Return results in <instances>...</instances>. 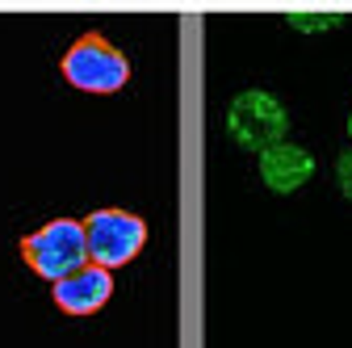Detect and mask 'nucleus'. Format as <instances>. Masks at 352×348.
Here are the masks:
<instances>
[{"mask_svg":"<svg viewBox=\"0 0 352 348\" xmlns=\"http://www.w3.org/2000/svg\"><path fill=\"white\" fill-rule=\"evenodd\" d=\"M51 298L63 315H97L105 302L113 298V273L97 269V265H84L80 273L63 277L51 285Z\"/></svg>","mask_w":352,"mask_h":348,"instance_id":"nucleus-6","label":"nucleus"},{"mask_svg":"<svg viewBox=\"0 0 352 348\" xmlns=\"http://www.w3.org/2000/svg\"><path fill=\"white\" fill-rule=\"evenodd\" d=\"M84 223V243H88V265H97V269H122L130 265L143 243H147V223H143V214H130V210H93Z\"/></svg>","mask_w":352,"mask_h":348,"instance_id":"nucleus-4","label":"nucleus"},{"mask_svg":"<svg viewBox=\"0 0 352 348\" xmlns=\"http://www.w3.org/2000/svg\"><path fill=\"white\" fill-rule=\"evenodd\" d=\"M348 139H352V105H348Z\"/></svg>","mask_w":352,"mask_h":348,"instance_id":"nucleus-9","label":"nucleus"},{"mask_svg":"<svg viewBox=\"0 0 352 348\" xmlns=\"http://www.w3.org/2000/svg\"><path fill=\"white\" fill-rule=\"evenodd\" d=\"M336 189L352 202V147L336 155Z\"/></svg>","mask_w":352,"mask_h":348,"instance_id":"nucleus-8","label":"nucleus"},{"mask_svg":"<svg viewBox=\"0 0 352 348\" xmlns=\"http://www.w3.org/2000/svg\"><path fill=\"white\" fill-rule=\"evenodd\" d=\"M227 135L243 151H269L289 135V109L273 89H243L227 105Z\"/></svg>","mask_w":352,"mask_h":348,"instance_id":"nucleus-2","label":"nucleus"},{"mask_svg":"<svg viewBox=\"0 0 352 348\" xmlns=\"http://www.w3.org/2000/svg\"><path fill=\"white\" fill-rule=\"evenodd\" d=\"M59 72L80 93H118L130 80V59L113 47L105 34H80L63 51Z\"/></svg>","mask_w":352,"mask_h":348,"instance_id":"nucleus-3","label":"nucleus"},{"mask_svg":"<svg viewBox=\"0 0 352 348\" xmlns=\"http://www.w3.org/2000/svg\"><path fill=\"white\" fill-rule=\"evenodd\" d=\"M315 168H319L315 164V151L302 147V143H294V139H281L269 151L256 155V172H260L264 189H273V193H298L306 181L315 177Z\"/></svg>","mask_w":352,"mask_h":348,"instance_id":"nucleus-5","label":"nucleus"},{"mask_svg":"<svg viewBox=\"0 0 352 348\" xmlns=\"http://www.w3.org/2000/svg\"><path fill=\"white\" fill-rule=\"evenodd\" d=\"M289 25H298V30H327V25H340V13H289Z\"/></svg>","mask_w":352,"mask_h":348,"instance_id":"nucleus-7","label":"nucleus"},{"mask_svg":"<svg viewBox=\"0 0 352 348\" xmlns=\"http://www.w3.org/2000/svg\"><path fill=\"white\" fill-rule=\"evenodd\" d=\"M21 260L25 269L42 281H63L88 265V243H84V223L80 219H51L38 231L21 239Z\"/></svg>","mask_w":352,"mask_h":348,"instance_id":"nucleus-1","label":"nucleus"}]
</instances>
